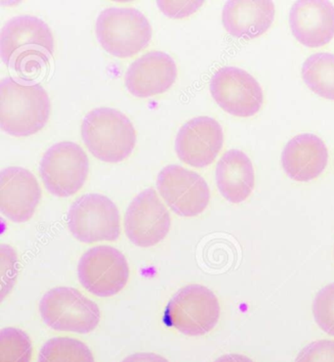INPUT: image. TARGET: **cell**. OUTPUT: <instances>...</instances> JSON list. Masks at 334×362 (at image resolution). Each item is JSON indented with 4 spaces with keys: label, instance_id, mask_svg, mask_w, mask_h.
Returning <instances> with one entry per match:
<instances>
[{
    "label": "cell",
    "instance_id": "obj_1",
    "mask_svg": "<svg viewBox=\"0 0 334 362\" xmlns=\"http://www.w3.org/2000/svg\"><path fill=\"white\" fill-rule=\"evenodd\" d=\"M54 52V37L47 23L30 15L13 17L0 34V56L7 67L30 74L47 66Z\"/></svg>",
    "mask_w": 334,
    "mask_h": 362
},
{
    "label": "cell",
    "instance_id": "obj_2",
    "mask_svg": "<svg viewBox=\"0 0 334 362\" xmlns=\"http://www.w3.org/2000/svg\"><path fill=\"white\" fill-rule=\"evenodd\" d=\"M50 96L40 83L5 78L0 83V127L15 137L34 135L50 119Z\"/></svg>",
    "mask_w": 334,
    "mask_h": 362
},
{
    "label": "cell",
    "instance_id": "obj_3",
    "mask_svg": "<svg viewBox=\"0 0 334 362\" xmlns=\"http://www.w3.org/2000/svg\"><path fill=\"white\" fill-rule=\"evenodd\" d=\"M81 137L88 151L105 163H120L134 152L137 132L126 115L113 108H96L81 122Z\"/></svg>",
    "mask_w": 334,
    "mask_h": 362
},
{
    "label": "cell",
    "instance_id": "obj_4",
    "mask_svg": "<svg viewBox=\"0 0 334 362\" xmlns=\"http://www.w3.org/2000/svg\"><path fill=\"white\" fill-rule=\"evenodd\" d=\"M96 34L109 54L131 58L149 47L152 38L151 25L139 10L132 7H110L96 20Z\"/></svg>",
    "mask_w": 334,
    "mask_h": 362
},
{
    "label": "cell",
    "instance_id": "obj_5",
    "mask_svg": "<svg viewBox=\"0 0 334 362\" xmlns=\"http://www.w3.org/2000/svg\"><path fill=\"white\" fill-rule=\"evenodd\" d=\"M218 298L202 285H188L178 291L165 310L166 325L188 336H202L220 320Z\"/></svg>",
    "mask_w": 334,
    "mask_h": 362
},
{
    "label": "cell",
    "instance_id": "obj_6",
    "mask_svg": "<svg viewBox=\"0 0 334 362\" xmlns=\"http://www.w3.org/2000/svg\"><path fill=\"white\" fill-rule=\"evenodd\" d=\"M40 313L48 327L62 332L89 333L100 321L98 305L70 287L48 291L40 300Z\"/></svg>",
    "mask_w": 334,
    "mask_h": 362
},
{
    "label": "cell",
    "instance_id": "obj_7",
    "mask_svg": "<svg viewBox=\"0 0 334 362\" xmlns=\"http://www.w3.org/2000/svg\"><path fill=\"white\" fill-rule=\"evenodd\" d=\"M69 230L83 243L116 241L121 235L118 208L101 194H86L68 211Z\"/></svg>",
    "mask_w": 334,
    "mask_h": 362
},
{
    "label": "cell",
    "instance_id": "obj_8",
    "mask_svg": "<svg viewBox=\"0 0 334 362\" xmlns=\"http://www.w3.org/2000/svg\"><path fill=\"white\" fill-rule=\"evenodd\" d=\"M88 158L83 148L69 141L48 148L40 165L45 188L60 198L70 197L79 192L88 178Z\"/></svg>",
    "mask_w": 334,
    "mask_h": 362
},
{
    "label": "cell",
    "instance_id": "obj_9",
    "mask_svg": "<svg viewBox=\"0 0 334 362\" xmlns=\"http://www.w3.org/2000/svg\"><path fill=\"white\" fill-rule=\"evenodd\" d=\"M78 276L83 287L91 294L112 297L126 286L129 264L119 250L110 246L93 247L81 257Z\"/></svg>",
    "mask_w": 334,
    "mask_h": 362
},
{
    "label": "cell",
    "instance_id": "obj_10",
    "mask_svg": "<svg viewBox=\"0 0 334 362\" xmlns=\"http://www.w3.org/2000/svg\"><path fill=\"white\" fill-rule=\"evenodd\" d=\"M156 185L161 197L178 216H199L210 202V189L205 180L180 165L165 167L158 175Z\"/></svg>",
    "mask_w": 334,
    "mask_h": 362
},
{
    "label": "cell",
    "instance_id": "obj_11",
    "mask_svg": "<svg viewBox=\"0 0 334 362\" xmlns=\"http://www.w3.org/2000/svg\"><path fill=\"white\" fill-rule=\"evenodd\" d=\"M210 91L224 112L241 118L258 113L264 102L258 81L246 71L236 67L219 69L212 76Z\"/></svg>",
    "mask_w": 334,
    "mask_h": 362
},
{
    "label": "cell",
    "instance_id": "obj_12",
    "mask_svg": "<svg viewBox=\"0 0 334 362\" xmlns=\"http://www.w3.org/2000/svg\"><path fill=\"white\" fill-rule=\"evenodd\" d=\"M125 231L132 243L142 248L155 246L165 239L171 228V216L156 191L140 192L127 208Z\"/></svg>",
    "mask_w": 334,
    "mask_h": 362
},
{
    "label": "cell",
    "instance_id": "obj_13",
    "mask_svg": "<svg viewBox=\"0 0 334 362\" xmlns=\"http://www.w3.org/2000/svg\"><path fill=\"white\" fill-rule=\"evenodd\" d=\"M224 144L221 124L210 117H197L185 122L175 137V152L185 164L195 168L210 165Z\"/></svg>",
    "mask_w": 334,
    "mask_h": 362
},
{
    "label": "cell",
    "instance_id": "obj_14",
    "mask_svg": "<svg viewBox=\"0 0 334 362\" xmlns=\"http://www.w3.org/2000/svg\"><path fill=\"white\" fill-rule=\"evenodd\" d=\"M42 198L38 180L30 170L10 167L0 173V211L13 221L23 223L34 216Z\"/></svg>",
    "mask_w": 334,
    "mask_h": 362
},
{
    "label": "cell",
    "instance_id": "obj_15",
    "mask_svg": "<svg viewBox=\"0 0 334 362\" xmlns=\"http://www.w3.org/2000/svg\"><path fill=\"white\" fill-rule=\"evenodd\" d=\"M178 76L175 61L162 51H150L131 64L125 83L129 93L139 98H149L169 90Z\"/></svg>",
    "mask_w": 334,
    "mask_h": 362
},
{
    "label": "cell",
    "instance_id": "obj_16",
    "mask_svg": "<svg viewBox=\"0 0 334 362\" xmlns=\"http://www.w3.org/2000/svg\"><path fill=\"white\" fill-rule=\"evenodd\" d=\"M290 29L305 47H323L334 37V6L330 1L304 0L293 4Z\"/></svg>",
    "mask_w": 334,
    "mask_h": 362
},
{
    "label": "cell",
    "instance_id": "obj_17",
    "mask_svg": "<svg viewBox=\"0 0 334 362\" xmlns=\"http://www.w3.org/2000/svg\"><path fill=\"white\" fill-rule=\"evenodd\" d=\"M328 162L325 142L310 134L297 135L290 140L282 154L284 172L292 180L299 182H308L320 177Z\"/></svg>",
    "mask_w": 334,
    "mask_h": 362
},
{
    "label": "cell",
    "instance_id": "obj_18",
    "mask_svg": "<svg viewBox=\"0 0 334 362\" xmlns=\"http://www.w3.org/2000/svg\"><path fill=\"white\" fill-rule=\"evenodd\" d=\"M275 14L272 1H228L223 10V24L233 37L253 40L270 29Z\"/></svg>",
    "mask_w": 334,
    "mask_h": 362
},
{
    "label": "cell",
    "instance_id": "obj_19",
    "mask_svg": "<svg viewBox=\"0 0 334 362\" xmlns=\"http://www.w3.org/2000/svg\"><path fill=\"white\" fill-rule=\"evenodd\" d=\"M216 182L221 195L229 202H244L254 189L255 173L251 160L241 150H229L216 168Z\"/></svg>",
    "mask_w": 334,
    "mask_h": 362
},
{
    "label": "cell",
    "instance_id": "obj_20",
    "mask_svg": "<svg viewBox=\"0 0 334 362\" xmlns=\"http://www.w3.org/2000/svg\"><path fill=\"white\" fill-rule=\"evenodd\" d=\"M302 76L313 93L334 100V54L316 53L310 56L303 64Z\"/></svg>",
    "mask_w": 334,
    "mask_h": 362
},
{
    "label": "cell",
    "instance_id": "obj_21",
    "mask_svg": "<svg viewBox=\"0 0 334 362\" xmlns=\"http://www.w3.org/2000/svg\"><path fill=\"white\" fill-rule=\"evenodd\" d=\"M38 362H94V358L83 341L57 337L50 339L43 345Z\"/></svg>",
    "mask_w": 334,
    "mask_h": 362
},
{
    "label": "cell",
    "instance_id": "obj_22",
    "mask_svg": "<svg viewBox=\"0 0 334 362\" xmlns=\"http://www.w3.org/2000/svg\"><path fill=\"white\" fill-rule=\"evenodd\" d=\"M33 345L29 336L17 328L0 331V362H30Z\"/></svg>",
    "mask_w": 334,
    "mask_h": 362
},
{
    "label": "cell",
    "instance_id": "obj_23",
    "mask_svg": "<svg viewBox=\"0 0 334 362\" xmlns=\"http://www.w3.org/2000/svg\"><path fill=\"white\" fill-rule=\"evenodd\" d=\"M313 315L318 327L334 336V283L326 285L316 295Z\"/></svg>",
    "mask_w": 334,
    "mask_h": 362
},
{
    "label": "cell",
    "instance_id": "obj_24",
    "mask_svg": "<svg viewBox=\"0 0 334 362\" xmlns=\"http://www.w3.org/2000/svg\"><path fill=\"white\" fill-rule=\"evenodd\" d=\"M0 269H1V300L9 294L14 286L18 272V259L14 250L7 245L0 247Z\"/></svg>",
    "mask_w": 334,
    "mask_h": 362
},
{
    "label": "cell",
    "instance_id": "obj_25",
    "mask_svg": "<svg viewBox=\"0 0 334 362\" xmlns=\"http://www.w3.org/2000/svg\"><path fill=\"white\" fill-rule=\"evenodd\" d=\"M295 362H334V341H313L302 349Z\"/></svg>",
    "mask_w": 334,
    "mask_h": 362
},
{
    "label": "cell",
    "instance_id": "obj_26",
    "mask_svg": "<svg viewBox=\"0 0 334 362\" xmlns=\"http://www.w3.org/2000/svg\"><path fill=\"white\" fill-rule=\"evenodd\" d=\"M204 1H157V6L166 16L182 19L190 16L202 6Z\"/></svg>",
    "mask_w": 334,
    "mask_h": 362
},
{
    "label": "cell",
    "instance_id": "obj_27",
    "mask_svg": "<svg viewBox=\"0 0 334 362\" xmlns=\"http://www.w3.org/2000/svg\"><path fill=\"white\" fill-rule=\"evenodd\" d=\"M122 362H169L159 354L152 353H139L127 356Z\"/></svg>",
    "mask_w": 334,
    "mask_h": 362
},
{
    "label": "cell",
    "instance_id": "obj_28",
    "mask_svg": "<svg viewBox=\"0 0 334 362\" xmlns=\"http://www.w3.org/2000/svg\"><path fill=\"white\" fill-rule=\"evenodd\" d=\"M215 362H254L251 358H247L243 354H224L217 359Z\"/></svg>",
    "mask_w": 334,
    "mask_h": 362
}]
</instances>
